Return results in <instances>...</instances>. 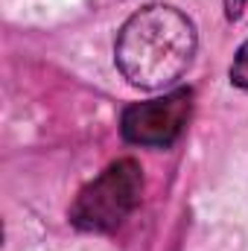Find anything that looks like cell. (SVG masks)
Segmentation results:
<instances>
[{"instance_id": "277c9868", "label": "cell", "mask_w": 248, "mask_h": 251, "mask_svg": "<svg viewBox=\"0 0 248 251\" xmlns=\"http://www.w3.org/2000/svg\"><path fill=\"white\" fill-rule=\"evenodd\" d=\"M228 76H231V82H234L237 88L248 91V38L240 44V50H237V56H234V62H231Z\"/></svg>"}, {"instance_id": "6da1fadb", "label": "cell", "mask_w": 248, "mask_h": 251, "mask_svg": "<svg viewBox=\"0 0 248 251\" xmlns=\"http://www.w3.org/2000/svg\"><path fill=\"white\" fill-rule=\"evenodd\" d=\"M198 47L196 24L170 3H149L125 18L114 41V62L128 85L161 91L175 85Z\"/></svg>"}, {"instance_id": "7a4b0ae2", "label": "cell", "mask_w": 248, "mask_h": 251, "mask_svg": "<svg viewBox=\"0 0 248 251\" xmlns=\"http://www.w3.org/2000/svg\"><path fill=\"white\" fill-rule=\"evenodd\" d=\"M143 187H146L143 167L134 158H120L108 164L91 184L79 190V196L67 210V219L73 228L85 234H108L120 228L140 207Z\"/></svg>"}, {"instance_id": "3957f363", "label": "cell", "mask_w": 248, "mask_h": 251, "mask_svg": "<svg viewBox=\"0 0 248 251\" xmlns=\"http://www.w3.org/2000/svg\"><path fill=\"white\" fill-rule=\"evenodd\" d=\"M190 114H193V91L178 88L164 97L128 105L120 117V131L134 146L167 149L184 134Z\"/></svg>"}, {"instance_id": "5b68a950", "label": "cell", "mask_w": 248, "mask_h": 251, "mask_svg": "<svg viewBox=\"0 0 248 251\" xmlns=\"http://www.w3.org/2000/svg\"><path fill=\"white\" fill-rule=\"evenodd\" d=\"M246 6H248V0H225V18L228 21H240Z\"/></svg>"}]
</instances>
